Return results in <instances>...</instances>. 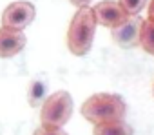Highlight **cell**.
Returning a JSON list of instances; mask_svg holds the SVG:
<instances>
[{"mask_svg": "<svg viewBox=\"0 0 154 135\" xmlns=\"http://www.w3.org/2000/svg\"><path fill=\"white\" fill-rule=\"evenodd\" d=\"M26 42H27V38H26L24 31L0 28V58H11V57L18 55L24 49Z\"/></svg>", "mask_w": 154, "mask_h": 135, "instance_id": "52a82bcc", "label": "cell"}, {"mask_svg": "<svg viewBox=\"0 0 154 135\" xmlns=\"http://www.w3.org/2000/svg\"><path fill=\"white\" fill-rule=\"evenodd\" d=\"M152 91H154V84H152Z\"/></svg>", "mask_w": 154, "mask_h": 135, "instance_id": "9a60e30c", "label": "cell"}, {"mask_svg": "<svg viewBox=\"0 0 154 135\" xmlns=\"http://www.w3.org/2000/svg\"><path fill=\"white\" fill-rule=\"evenodd\" d=\"M140 46L145 53L154 55V20L147 18L141 24V35H140Z\"/></svg>", "mask_w": 154, "mask_h": 135, "instance_id": "9c48e42d", "label": "cell"}, {"mask_svg": "<svg viewBox=\"0 0 154 135\" xmlns=\"http://www.w3.org/2000/svg\"><path fill=\"white\" fill-rule=\"evenodd\" d=\"M80 113L91 124L100 126L123 120L127 113V104L116 93H94L82 104Z\"/></svg>", "mask_w": 154, "mask_h": 135, "instance_id": "6da1fadb", "label": "cell"}, {"mask_svg": "<svg viewBox=\"0 0 154 135\" xmlns=\"http://www.w3.org/2000/svg\"><path fill=\"white\" fill-rule=\"evenodd\" d=\"M72 115V97L60 90L49 95L40 108V122L45 128H62Z\"/></svg>", "mask_w": 154, "mask_h": 135, "instance_id": "3957f363", "label": "cell"}, {"mask_svg": "<svg viewBox=\"0 0 154 135\" xmlns=\"http://www.w3.org/2000/svg\"><path fill=\"white\" fill-rule=\"evenodd\" d=\"M33 135H67V131H63L62 128H45V126H40L35 130Z\"/></svg>", "mask_w": 154, "mask_h": 135, "instance_id": "7c38bea8", "label": "cell"}, {"mask_svg": "<svg viewBox=\"0 0 154 135\" xmlns=\"http://www.w3.org/2000/svg\"><path fill=\"white\" fill-rule=\"evenodd\" d=\"M45 91H47V84L42 79H36V81L31 82L29 93H27V100H29L31 108H36V106H42L44 104V100L47 99L45 97Z\"/></svg>", "mask_w": 154, "mask_h": 135, "instance_id": "30bf717a", "label": "cell"}, {"mask_svg": "<svg viewBox=\"0 0 154 135\" xmlns=\"http://www.w3.org/2000/svg\"><path fill=\"white\" fill-rule=\"evenodd\" d=\"M35 6L26 0H18V2L9 4L4 13H2V28L15 29V31H24L33 20H35Z\"/></svg>", "mask_w": 154, "mask_h": 135, "instance_id": "277c9868", "label": "cell"}, {"mask_svg": "<svg viewBox=\"0 0 154 135\" xmlns=\"http://www.w3.org/2000/svg\"><path fill=\"white\" fill-rule=\"evenodd\" d=\"M96 17L93 8H80L71 18L69 29H67V48L72 55L84 57L89 53L94 33H96Z\"/></svg>", "mask_w": 154, "mask_h": 135, "instance_id": "7a4b0ae2", "label": "cell"}, {"mask_svg": "<svg viewBox=\"0 0 154 135\" xmlns=\"http://www.w3.org/2000/svg\"><path fill=\"white\" fill-rule=\"evenodd\" d=\"M94 17H96V22L109 28V29H114L118 28L120 24H123L127 18H131L125 9L120 6V2H114V0H103V2H98L94 8Z\"/></svg>", "mask_w": 154, "mask_h": 135, "instance_id": "8992f818", "label": "cell"}, {"mask_svg": "<svg viewBox=\"0 0 154 135\" xmlns=\"http://www.w3.org/2000/svg\"><path fill=\"white\" fill-rule=\"evenodd\" d=\"M93 135H134V131H132V128L125 120H118V122H109V124L94 126Z\"/></svg>", "mask_w": 154, "mask_h": 135, "instance_id": "ba28073f", "label": "cell"}, {"mask_svg": "<svg viewBox=\"0 0 154 135\" xmlns=\"http://www.w3.org/2000/svg\"><path fill=\"white\" fill-rule=\"evenodd\" d=\"M141 24H143V20L140 17H131L118 28L111 29L112 40L116 42V46H120L122 49H131V48L140 46Z\"/></svg>", "mask_w": 154, "mask_h": 135, "instance_id": "5b68a950", "label": "cell"}, {"mask_svg": "<svg viewBox=\"0 0 154 135\" xmlns=\"http://www.w3.org/2000/svg\"><path fill=\"white\" fill-rule=\"evenodd\" d=\"M149 18L154 20V0H150V2H149Z\"/></svg>", "mask_w": 154, "mask_h": 135, "instance_id": "5bb4252c", "label": "cell"}, {"mask_svg": "<svg viewBox=\"0 0 154 135\" xmlns=\"http://www.w3.org/2000/svg\"><path fill=\"white\" fill-rule=\"evenodd\" d=\"M118 2L129 17H138V13L145 8L147 0H118Z\"/></svg>", "mask_w": 154, "mask_h": 135, "instance_id": "8fae6325", "label": "cell"}, {"mask_svg": "<svg viewBox=\"0 0 154 135\" xmlns=\"http://www.w3.org/2000/svg\"><path fill=\"white\" fill-rule=\"evenodd\" d=\"M69 2H71L72 6H76V8L80 9V8H87L91 0H69Z\"/></svg>", "mask_w": 154, "mask_h": 135, "instance_id": "4fadbf2b", "label": "cell"}]
</instances>
